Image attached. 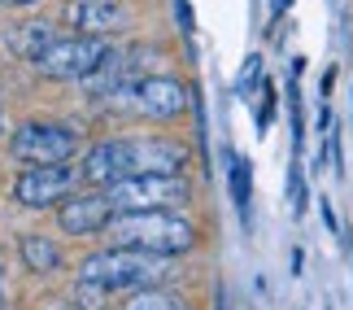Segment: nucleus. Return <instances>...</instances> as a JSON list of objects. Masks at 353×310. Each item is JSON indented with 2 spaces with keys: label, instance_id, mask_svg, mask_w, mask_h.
I'll list each match as a JSON object with an SVG mask.
<instances>
[{
  "label": "nucleus",
  "instance_id": "obj_1",
  "mask_svg": "<svg viewBox=\"0 0 353 310\" xmlns=\"http://www.w3.org/2000/svg\"><path fill=\"white\" fill-rule=\"evenodd\" d=\"M188 162V149L179 140H161V136H140V140H101L92 144L88 157L79 162L83 171V184H114L122 175H148V171H161V175H179Z\"/></svg>",
  "mask_w": 353,
  "mask_h": 310
},
{
  "label": "nucleus",
  "instance_id": "obj_2",
  "mask_svg": "<svg viewBox=\"0 0 353 310\" xmlns=\"http://www.w3.org/2000/svg\"><path fill=\"white\" fill-rule=\"evenodd\" d=\"M105 236H110L118 249L161 253V258L188 253V249L196 245L192 219H183V214H174V210H122V214L110 219Z\"/></svg>",
  "mask_w": 353,
  "mask_h": 310
},
{
  "label": "nucleus",
  "instance_id": "obj_3",
  "mask_svg": "<svg viewBox=\"0 0 353 310\" xmlns=\"http://www.w3.org/2000/svg\"><path fill=\"white\" fill-rule=\"evenodd\" d=\"M166 275V258L161 253H140V249H101L83 258L79 267V280H88V284H97L105 293H135V289H148L157 284V280Z\"/></svg>",
  "mask_w": 353,
  "mask_h": 310
},
{
  "label": "nucleus",
  "instance_id": "obj_4",
  "mask_svg": "<svg viewBox=\"0 0 353 310\" xmlns=\"http://www.w3.org/2000/svg\"><path fill=\"white\" fill-rule=\"evenodd\" d=\"M192 197L183 175H161V171H148V175H122V180L105 184V201L114 206V214L122 210H170V206H183Z\"/></svg>",
  "mask_w": 353,
  "mask_h": 310
},
{
  "label": "nucleus",
  "instance_id": "obj_5",
  "mask_svg": "<svg viewBox=\"0 0 353 310\" xmlns=\"http://www.w3.org/2000/svg\"><path fill=\"white\" fill-rule=\"evenodd\" d=\"M105 57H110L105 35H65V39L57 35L31 66H35L44 79H79V84H83L88 75L101 70Z\"/></svg>",
  "mask_w": 353,
  "mask_h": 310
},
{
  "label": "nucleus",
  "instance_id": "obj_6",
  "mask_svg": "<svg viewBox=\"0 0 353 310\" xmlns=\"http://www.w3.org/2000/svg\"><path fill=\"white\" fill-rule=\"evenodd\" d=\"M83 140H79L74 127L65 123H22L9 140V153L26 162V166H52V162H70Z\"/></svg>",
  "mask_w": 353,
  "mask_h": 310
},
{
  "label": "nucleus",
  "instance_id": "obj_7",
  "mask_svg": "<svg viewBox=\"0 0 353 310\" xmlns=\"http://www.w3.org/2000/svg\"><path fill=\"white\" fill-rule=\"evenodd\" d=\"M110 101L122 105V110H131V114H140V118L166 123V118H179L188 110V88L170 75H148V79L122 88V92H110Z\"/></svg>",
  "mask_w": 353,
  "mask_h": 310
},
{
  "label": "nucleus",
  "instance_id": "obj_8",
  "mask_svg": "<svg viewBox=\"0 0 353 310\" xmlns=\"http://www.w3.org/2000/svg\"><path fill=\"white\" fill-rule=\"evenodd\" d=\"M79 188H83V171L70 166V162H52V166H26L13 184V197L26 210H48V206H61Z\"/></svg>",
  "mask_w": 353,
  "mask_h": 310
},
{
  "label": "nucleus",
  "instance_id": "obj_9",
  "mask_svg": "<svg viewBox=\"0 0 353 310\" xmlns=\"http://www.w3.org/2000/svg\"><path fill=\"white\" fill-rule=\"evenodd\" d=\"M114 219V206L105 201V193H70L57 206V223L65 236H101Z\"/></svg>",
  "mask_w": 353,
  "mask_h": 310
},
{
  "label": "nucleus",
  "instance_id": "obj_10",
  "mask_svg": "<svg viewBox=\"0 0 353 310\" xmlns=\"http://www.w3.org/2000/svg\"><path fill=\"white\" fill-rule=\"evenodd\" d=\"M65 26H74V35H114L131 26V9L122 0H70Z\"/></svg>",
  "mask_w": 353,
  "mask_h": 310
},
{
  "label": "nucleus",
  "instance_id": "obj_11",
  "mask_svg": "<svg viewBox=\"0 0 353 310\" xmlns=\"http://www.w3.org/2000/svg\"><path fill=\"white\" fill-rule=\"evenodd\" d=\"M52 39H57V31H52V22H22V26H13V31L5 35V44L18 52V57H26V61H35L39 52H44Z\"/></svg>",
  "mask_w": 353,
  "mask_h": 310
},
{
  "label": "nucleus",
  "instance_id": "obj_12",
  "mask_svg": "<svg viewBox=\"0 0 353 310\" xmlns=\"http://www.w3.org/2000/svg\"><path fill=\"white\" fill-rule=\"evenodd\" d=\"M22 262L35 275H52V271H61V245L48 236H22Z\"/></svg>",
  "mask_w": 353,
  "mask_h": 310
},
{
  "label": "nucleus",
  "instance_id": "obj_13",
  "mask_svg": "<svg viewBox=\"0 0 353 310\" xmlns=\"http://www.w3.org/2000/svg\"><path fill=\"white\" fill-rule=\"evenodd\" d=\"M227 188H232V201H236L240 219L249 223V201H253V166H249V157L232 153V166H227Z\"/></svg>",
  "mask_w": 353,
  "mask_h": 310
},
{
  "label": "nucleus",
  "instance_id": "obj_14",
  "mask_svg": "<svg viewBox=\"0 0 353 310\" xmlns=\"http://www.w3.org/2000/svg\"><path fill=\"white\" fill-rule=\"evenodd\" d=\"M122 310H192L179 293H170V289H157V284H148V289H135L127 302H122Z\"/></svg>",
  "mask_w": 353,
  "mask_h": 310
},
{
  "label": "nucleus",
  "instance_id": "obj_15",
  "mask_svg": "<svg viewBox=\"0 0 353 310\" xmlns=\"http://www.w3.org/2000/svg\"><path fill=\"white\" fill-rule=\"evenodd\" d=\"M257 84H262V57H249L240 66V75H236V92H240V97H253Z\"/></svg>",
  "mask_w": 353,
  "mask_h": 310
},
{
  "label": "nucleus",
  "instance_id": "obj_16",
  "mask_svg": "<svg viewBox=\"0 0 353 310\" xmlns=\"http://www.w3.org/2000/svg\"><path fill=\"white\" fill-rule=\"evenodd\" d=\"M288 201H292V214L301 219L310 197H305V175H301V166H296V162H292V171H288Z\"/></svg>",
  "mask_w": 353,
  "mask_h": 310
},
{
  "label": "nucleus",
  "instance_id": "obj_17",
  "mask_svg": "<svg viewBox=\"0 0 353 310\" xmlns=\"http://www.w3.org/2000/svg\"><path fill=\"white\" fill-rule=\"evenodd\" d=\"M262 92H266V97H262V110H257V136H266V127L275 123V105H279V97H275L270 84H262Z\"/></svg>",
  "mask_w": 353,
  "mask_h": 310
},
{
  "label": "nucleus",
  "instance_id": "obj_18",
  "mask_svg": "<svg viewBox=\"0 0 353 310\" xmlns=\"http://www.w3.org/2000/svg\"><path fill=\"white\" fill-rule=\"evenodd\" d=\"M174 18H179V26H183L188 35H192V26H196V22H192V5H188V0H174Z\"/></svg>",
  "mask_w": 353,
  "mask_h": 310
},
{
  "label": "nucleus",
  "instance_id": "obj_19",
  "mask_svg": "<svg viewBox=\"0 0 353 310\" xmlns=\"http://www.w3.org/2000/svg\"><path fill=\"white\" fill-rule=\"evenodd\" d=\"M323 223H327V232L332 236H341V223H336V210H332V201L323 197Z\"/></svg>",
  "mask_w": 353,
  "mask_h": 310
},
{
  "label": "nucleus",
  "instance_id": "obj_20",
  "mask_svg": "<svg viewBox=\"0 0 353 310\" xmlns=\"http://www.w3.org/2000/svg\"><path fill=\"white\" fill-rule=\"evenodd\" d=\"M5 9H26V5H39V0H0Z\"/></svg>",
  "mask_w": 353,
  "mask_h": 310
},
{
  "label": "nucleus",
  "instance_id": "obj_21",
  "mask_svg": "<svg viewBox=\"0 0 353 310\" xmlns=\"http://www.w3.org/2000/svg\"><path fill=\"white\" fill-rule=\"evenodd\" d=\"M270 9H275V13H288V9H292V0H270Z\"/></svg>",
  "mask_w": 353,
  "mask_h": 310
},
{
  "label": "nucleus",
  "instance_id": "obj_22",
  "mask_svg": "<svg viewBox=\"0 0 353 310\" xmlns=\"http://www.w3.org/2000/svg\"><path fill=\"white\" fill-rule=\"evenodd\" d=\"M0 302H5V267H0Z\"/></svg>",
  "mask_w": 353,
  "mask_h": 310
},
{
  "label": "nucleus",
  "instance_id": "obj_23",
  "mask_svg": "<svg viewBox=\"0 0 353 310\" xmlns=\"http://www.w3.org/2000/svg\"><path fill=\"white\" fill-rule=\"evenodd\" d=\"M0 136H5V110H0Z\"/></svg>",
  "mask_w": 353,
  "mask_h": 310
},
{
  "label": "nucleus",
  "instance_id": "obj_24",
  "mask_svg": "<svg viewBox=\"0 0 353 310\" xmlns=\"http://www.w3.org/2000/svg\"><path fill=\"white\" fill-rule=\"evenodd\" d=\"M219 310H227V306H223V298H219Z\"/></svg>",
  "mask_w": 353,
  "mask_h": 310
}]
</instances>
